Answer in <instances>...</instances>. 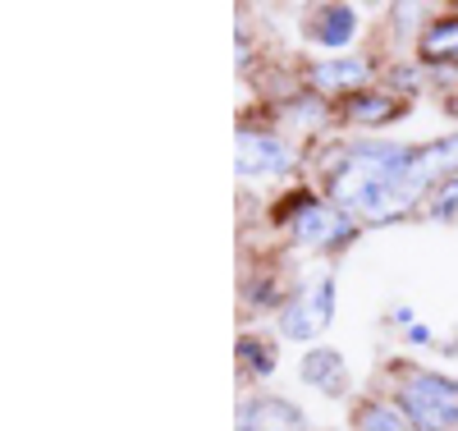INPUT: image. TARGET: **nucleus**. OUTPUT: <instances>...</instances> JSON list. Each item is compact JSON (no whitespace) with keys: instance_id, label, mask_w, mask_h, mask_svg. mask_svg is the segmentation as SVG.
I'll list each match as a JSON object with an SVG mask.
<instances>
[{"instance_id":"f257e3e1","label":"nucleus","mask_w":458,"mask_h":431,"mask_svg":"<svg viewBox=\"0 0 458 431\" xmlns=\"http://www.w3.org/2000/svg\"><path fill=\"white\" fill-rule=\"evenodd\" d=\"M284 203H289L284 225L293 234V244L312 248V253H344L362 234V225L349 211L335 207V203H321L317 193H289Z\"/></svg>"},{"instance_id":"f03ea898","label":"nucleus","mask_w":458,"mask_h":431,"mask_svg":"<svg viewBox=\"0 0 458 431\" xmlns=\"http://www.w3.org/2000/svg\"><path fill=\"white\" fill-rule=\"evenodd\" d=\"M376 78V65L367 56H330V60H312L302 69V83L317 97H353V92H367V83Z\"/></svg>"},{"instance_id":"7ed1b4c3","label":"nucleus","mask_w":458,"mask_h":431,"mask_svg":"<svg viewBox=\"0 0 458 431\" xmlns=\"http://www.w3.org/2000/svg\"><path fill=\"white\" fill-rule=\"evenodd\" d=\"M234 166L248 179H257V175H284V170H293V147H289L284 134H271V129H239V138H234Z\"/></svg>"},{"instance_id":"20e7f679","label":"nucleus","mask_w":458,"mask_h":431,"mask_svg":"<svg viewBox=\"0 0 458 431\" xmlns=\"http://www.w3.org/2000/svg\"><path fill=\"white\" fill-rule=\"evenodd\" d=\"M449 179H458V129L436 138V142H422L417 147V161H412V188L422 203Z\"/></svg>"},{"instance_id":"39448f33","label":"nucleus","mask_w":458,"mask_h":431,"mask_svg":"<svg viewBox=\"0 0 458 431\" xmlns=\"http://www.w3.org/2000/svg\"><path fill=\"white\" fill-rule=\"evenodd\" d=\"M358 10L353 5H312V10H302V37H308L312 47H330V51H339V47H349L353 37H358Z\"/></svg>"},{"instance_id":"423d86ee","label":"nucleus","mask_w":458,"mask_h":431,"mask_svg":"<svg viewBox=\"0 0 458 431\" xmlns=\"http://www.w3.org/2000/svg\"><path fill=\"white\" fill-rule=\"evenodd\" d=\"M239 431H308V413L284 395H252L239 404Z\"/></svg>"},{"instance_id":"0eeeda50","label":"nucleus","mask_w":458,"mask_h":431,"mask_svg":"<svg viewBox=\"0 0 458 431\" xmlns=\"http://www.w3.org/2000/svg\"><path fill=\"white\" fill-rule=\"evenodd\" d=\"M298 372H302V381H308V385H317L326 400H344V395H349V363H344L339 349L312 344L308 354H302Z\"/></svg>"},{"instance_id":"6e6552de","label":"nucleus","mask_w":458,"mask_h":431,"mask_svg":"<svg viewBox=\"0 0 458 431\" xmlns=\"http://www.w3.org/2000/svg\"><path fill=\"white\" fill-rule=\"evenodd\" d=\"M408 106L390 92V88H367V92H353V97H344V106H339V115L349 125H358V129H380V125H390V120H399Z\"/></svg>"},{"instance_id":"1a4fd4ad","label":"nucleus","mask_w":458,"mask_h":431,"mask_svg":"<svg viewBox=\"0 0 458 431\" xmlns=\"http://www.w3.org/2000/svg\"><path fill=\"white\" fill-rule=\"evenodd\" d=\"M394 404L403 409V418H408L412 431H458V413H449L445 404L427 400L422 390H412L408 381L394 385Z\"/></svg>"},{"instance_id":"9d476101","label":"nucleus","mask_w":458,"mask_h":431,"mask_svg":"<svg viewBox=\"0 0 458 431\" xmlns=\"http://www.w3.org/2000/svg\"><path fill=\"white\" fill-rule=\"evenodd\" d=\"M276 326H280V335H284V340H298V344H312V340L326 331L321 312L312 307V294H308V285L289 294V303L276 312Z\"/></svg>"},{"instance_id":"9b49d317","label":"nucleus","mask_w":458,"mask_h":431,"mask_svg":"<svg viewBox=\"0 0 458 431\" xmlns=\"http://www.w3.org/2000/svg\"><path fill=\"white\" fill-rule=\"evenodd\" d=\"M417 56L427 65H458V14L431 19L417 37Z\"/></svg>"},{"instance_id":"f8f14e48","label":"nucleus","mask_w":458,"mask_h":431,"mask_svg":"<svg viewBox=\"0 0 458 431\" xmlns=\"http://www.w3.org/2000/svg\"><path fill=\"white\" fill-rule=\"evenodd\" d=\"M353 431H412L403 409L394 400H380V395H367L353 404Z\"/></svg>"},{"instance_id":"ddd939ff","label":"nucleus","mask_w":458,"mask_h":431,"mask_svg":"<svg viewBox=\"0 0 458 431\" xmlns=\"http://www.w3.org/2000/svg\"><path fill=\"white\" fill-rule=\"evenodd\" d=\"M239 363H243V372L252 376V381H266L276 367H280V349L276 344H266L261 335H239Z\"/></svg>"},{"instance_id":"4468645a","label":"nucleus","mask_w":458,"mask_h":431,"mask_svg":"<svg viewBox=\"0 0 458 431\" xmlns=\"http://www.w3.org/2000/svg\"><path fill=\"white\" fill-rule=\"evenodd\" d=\"M403 381H408L412 390H422L427 400L445 404L449 413H458V381H449V376H440V372H408Z\"/></svg>"},{"instance_id":"2eb2a0df","label":"nucleus","mask_w":458,"mask_h":431,"mask_svg":"<svg viewBox=\"0 0 458 431\" xmlns=\"http://www.w3.org/2000/svg\"><path fill=\"white\" fill-rule=\"evenodd\" d=\"M289 115L298 125H326L330 120V106H326V97H317V92H293V101H289Z\"/></svg>"},{"instance_id":"dca6fc26","label":"nucleus","mask_w":458,"mask_h":431,"mask_svg":"<svg viewBox=\"0 0 458 431\" xmlns=\"http://www.w3.org/2000/svg\"><path fill=\"white\" fill-rule=\"evenodd\" d=\"M427 216L431 220H458V179L440 184L431 198H427Z\"/></svg>"},{"instance_id":"f3484780","label":"nucleus","mask_w":458,"mask_h":431,"mask_svg":"<svg viewBox=\"0 0 458 431\" xmlns=\"http://www.w3.org/2000/svg\"><path fill=\"white\" fill-rule=\"evenodd\" d=\"M308 294H312V307L321 312V322L330 326L335 322V276H330V271L317 276V285H308Z\"/></svg>"},{"instance_id":"a211bd4d","label":"nucleus","mask_w":458,"mask_h":431,"mask_svg":"<svg viewBox=\"0 0 458 431\" xmlns=\"http://www.w3.org/2000/svg\"><path fill=\"white\" fill-rule=\"evenodd\" d=\"M408 344H431V331L427 326H408Z\"/></svg>"}]
</instances>
